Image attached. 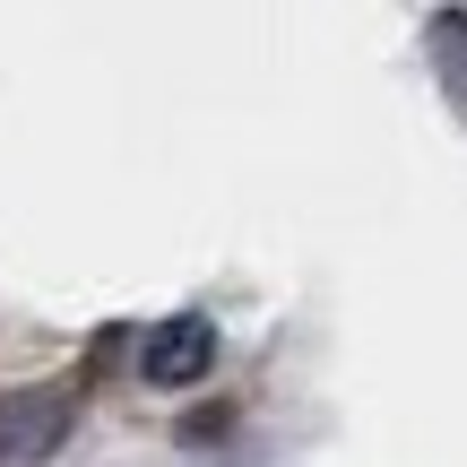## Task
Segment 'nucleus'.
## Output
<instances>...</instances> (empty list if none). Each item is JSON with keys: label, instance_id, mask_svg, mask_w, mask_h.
Returning <instances> with one entry per match:
<instances>
[{"label": "nucleus", "instance_id": "1", "mask_svg": "<svg viewBox=\"0 0 467 467\" xmlns=\"http://www.w3.org/2000/svg\"><path fill=\"white\" fill-rule=\"evenodd\" d=\"M78 399L69 389H0V467H44L61 459Z\"/></svg>", "mask_w": 467, "mask_h": 467}, {"label": "nucleus", "instance_id": "2", "mask_svg": "<svg viewBox=\"0 0 467 467\" xmlns=\"http://www.w3.org/2000/svg\"><path fill=\"white\" fill-rule=\"evenodd\" d=\"M208 372H217V320L200 312L148 320V337H139V381L148 389H200Z\"/></svg>", "mask_w": 467, "mask_h": 467}]
</instances>
